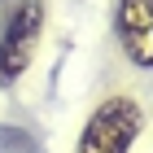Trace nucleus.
I'll return each instance as SVG.
<instances>
[{
	"label": "nucleus",
	"instance_id": "nucleus-2",
	"mask_svg": "<svg viewBox=\"0 0 153 153\" xmlns=\"http://www.w3.org/2000/svg\"><path fill=\"white\" fill-rule=\"evenodd\" d=\"M39 35H44V4L39 0H22L9 13L4 31H0V83H13L35 61Z\"/></svg>",
	"mask_w": 153,
	"mask_h": 153
},
{
	"label": "nucleus",
	"instance_id": "nucleus-4",
	"mask_svg": "<svg viewBox=\"0 0 153 153\" xmlns=\"http://www.w3.org/2000/svg\"><path fill=\"white\" fill-rule=\"evenodd\" d=\"M0 149H4V153H35V144L26 140L22 131H13V127H0Z\"/></svg>",
	"mask_w": 153,
	"mask_h": 153
},
{
	"label": "nucleus",
	"instance_id": "nucleus-1",
	"mask_svg": "<svg viewBox=\"0 0 153 153\" xmlns=\"http://www.w3.org/2000/svg\"><path fill=\"white\" fill-rule=\"evenodd\" d=\"M144 131V109L136 96H105L92 109L74 153H127Z\"/></svg>",
	"mask_w": 153,
	"mask_h": 153
},
{
	"label": "nucleus",
	"instance_id": "nucleus-3",
	"mask_svg": "<svg viewBox=\"0 0 153 153\" xmlns=\"http://www.w3.org/2000/svg\"><path fill=\"white\" fill-rule=\"evenodd\" d=\"M114 31L131 66L153 70V0H118Z\"/></svg>",
	"mask_w": 153,
	"mask_h": 153
}]
</instances>
